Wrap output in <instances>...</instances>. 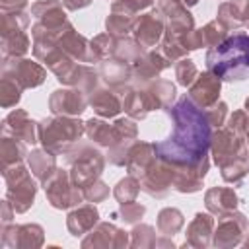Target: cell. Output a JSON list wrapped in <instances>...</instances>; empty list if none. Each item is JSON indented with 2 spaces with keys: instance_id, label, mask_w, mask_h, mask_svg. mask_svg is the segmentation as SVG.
<instances>
[{
  "instance_id": "f546056e",
  "label": "cell",
  "mask_w": 249,
  "mask_h": 249,
  "mask_svg": "<svg viewBox=\"0 0 249 249\" xmlns=\"http://www.w3.org/2000/svg\"><path fill=\"white\" fill-rule=\"evenodd\" d=\"M19 86L10 80V78H2V107H12L19 101Z\"/></svg>"
},
{
  "instance_id": "ab89813d",
  "label": "cell",
  "mask_w": 249,
  "mask_h": 249,
  "mask_svg": "<svg viewBox=\"0 0 249 249\" xmlns=\"http://www.w3.org/2000/svg\"><path fill=\"white\" fill-rule=\"evenodd\" d=\"M243 16H245L243 19H247V21H249V4H247V8H245V12H243Z\"/></svg>"
},
{
  "instance_id": "d6a6232c",
  "label": "cell",
  "mask_w": 249,
  "mask_h": 249,
  "mask_svg": "<svg viewBox=\"0 0 249 249\" xmlns=\"http://www.w3.org/2000/svg\"><path fill=\"white\" fill-rule=\"evenodd\" d=\"M224 115H226V103H214V105H210V109H206V117H208V121H210V124H214V126H220L222 123H224Z\"/></svg>"
},
{
  "instance_id": "4316f807",
  "label": "cell",
  "mask_w": 249,
  "mask_h": 249,
  "mask_svg": "<svg viewBox=\"0 0 249 249\" xmlns=\"http://www.w3.org/2000/svg\"><path fill=\"white\" fill-rule=\"evenodd\" d=\"M150 91H152V95L158 99V103L161 105V107H169L171 105V101H173V97H175V86L171 84V82H167V80H158L152 88H150Z\"/></svg>"
},
{
  "instance_id": "603a6c76",
  "label": "cell",
  "mask_w": 249,
  "mask_h": 249,
  "mask_svg": "<svg viewBox=\"0 0 249 249\" xmlns=\"http://www.w3.org/2000/svg\"><path fill=\"white\" fill-rule=\"evenodd\" d=\"M23 156H25V146L19 144L18 138H10V136L2 138V161H4V167L21 163Z\"/></svg>"
},
{
  "instance_id": "e575fe53",
  "label": "cell",
  "mask_w": 249,
  "mask_h": 249,
  "mask_svg": "<svg viewBox=\"0 0 249 249\" xmlns=\"http://www.w3.org/2000/svg\"><path fill=\"white\" fill-rule=\"evenodd\" d=\"M91 189H88L86 187V191H84V196L88 198V200H101V198H105L107 196V193H109V189L103 185V183H97V185H89Z\"/></svg>"
},
{
  "instance_id": "8992f818",
  "label": "cell",
  "mask_w": 249,
  "mask_h": 249,
  "mask_svg": "<svg viewBox=\"0 0 249 249\" xmlns=\"http://www.w3.org/2000/svg\"><path fill=\"white\" fill-rule=\"evenodd\" d=\"M210 144H212V152H214V161L220 167L249 156V150H247L245 142L241 140V134H235L230 128L216 130Z\"/></svg>"
},
{
  "instance_id": "44dd1931",
  "label": "cell",
  "mask_w": 249,
  "mask_h": 249,
  "mask_svg": "<svg viewBox=\"0 0 249 249\" xmlns=\"http://www.w3.org/2000/svg\"><path fill=\"white\" fill-rule=\"evenodd\" d=\"M86 132L91 140H95L97 144H101L105 148H111L113 142H115V128L109 126L103 121H95V119L88 121L86 123Z\"/></svg>"
},
{
  "instance_id": "83f0119b",
  "label": "cell",
  "mask_w": 249,
  "mask_h": 249,
  "mask_svg": "<svg viewBox=\"0 0 249 249\" xmlns=\"http://www.w3.org/2000/svg\"><path fill=\"white\" fill-rule=\"evenodd\" d=\"M138 185H140V183H136L132 177H126V179H123V181L115 187V196L121 200V204L134 202V198H136V195H138V191H140Z\"/></svg>"
},
{
  "instance_id": "52a82bcc",
  "label": "cell",
  "mask_w": 249,
  "mask_h": 249,
  "mask_svg": "<svg viewBox=\"0 0 249 249\" xmlns=\"http://www.w3.org/2000/svg\"><path fill=\"white\" fill-rule=\"evenodd\" d=\"M45 191L54 208H68L78 202H82V193L78 187L68 183V173L64 169H56L47 181H45Z\"/></svg>"
},
{
  "instance_id": "d590c367",
  "label": "cell",
  "mask_w": 249,
  "mask_h": 249,
  "mask_svg": "<svg viewBox=\"0 0 249 249\" xmlns=\"http://www.w3.org/2000/svg\"><path fill=\"white\" fill-rule=\"evenodd\" d=\"M91 0H62V4L68 8V10H80L84 6H88Z\"/></svg>"
},
{
  "instance_id": "9a60e30c",
  "label": "cell",
  "mask_w": 249,
  "mask_h": 249,
  "mask_svg": "<svg viewBox=\"0 0 249 249\" xmlns=\"http://www.w3.org/2000/svg\"><path fill=\"white\" fill-rule=\"evenodd\" d=\"M220 224H218V230H216V239L214 243L220 245L224 237L226 239V245H235L239 241V235L241 231L247 228V220L243 214H224L220 216Z\"/></svg>"
},
{
  "instance_id": "ba28073f",
  "label": "cell",
  "mask_w": 249,
  "mask_h": 249,
  "mask_svg": "<svg viewBox=\"0 0 249 249\" xmlns=\"http://www.w3.org/2000/svg\"><path fill=\"white\" fill-rule=\"evenodd\" d=\"M2 74H4V78L14 80L19 88H35V86L43 84L47 72L37 62H31V60H16V58L8 60V58H4Z\"/></svg>"
},
{
  "instance_id": "d4e9b609",
  "label": "cell",
  "mask_w": 249,
  "mask_h": 249,
  "mask_svg": "<svg viewBox=\"0 0 249 249\" xmlns=\"http://www.w3.org/2000/svg\"><path fill=\"white\" fill-rule=\"evenodd\" d=\"M183 226V216L179 210L175 208H165L160 212V218H158V228L163 231V233H175L179 228Z\"/></svg>"
},
{
  "instance_id": "484cf974",
  "label": "cell",
  "mask_w": 249,
  "mask_h": 249,
  "mask_svg": "<svg viewBox=\"0 0 249 249\" xmlns=\"http://www.w3.org/2000/svg\"><path fill=\"white\" fill-rule=\"evenodd\" d=\"M200 31V41L204 47H216L218 43H222L226 39V27L216 19V21H210L204 29H198Z\"/></svg>"
},
{
  "instance_id": "8d00e7d4",
  "label": "cell",
  "mask_w": 249,
  "mask_h": 249,
  "mask_svg": "<svg viewBox=\"0 0 249 249\" xmlns=\"http://www.w3.org/2000/svg\"><path fill=\"white\" fill-rule=\"evenodd\" d=\"M25 6V0H2V10H19Z\"/></svg>"
},
{
  "instance_id": "f1b7e54d",
  "label": "cell",
  "mask_w": 249,
  "mask_h": 249,
  "mask_svg": "<svg viewBox=\"0 0 249 249\" xmlns=\"http://www.w3.org/2000/svg\"><path fill=\"white\" fill-rule=\"evenodd\" d=\"M175 74H177V80H179V84H183V86H193V82L198 78V72H196V66L189 60V58H185V60H181L179 64H177V68H175Z\"/></svg>"
},
{
  "instance_id": "2e32d148",
  "label": "cell",
  "mask_w": 249,
  "mask_h": 249,
  "mask_svg": "<svg viewBox=\"0 0 249 249\" xmlns=\"http://www.w3.org/2000/svg\"><path fill=\"white\" fill-rule=\"evenodd\" d=\"M158 99L152 95V91H130L124 101H123V109L134 117V119H144L154 107H158Z\"/></svg>"
},
{
  "instance_id": "9c48e42d",
  "label": "cell",
  "mask_w": 249,
  "mask_h": 249,
  "mask_svg": "<svg viewBox=\"0 0 249 249\" xmlns=\"http://www.w3.org/2000/svg\"><path fill=\"white\" fill-rule=\"evenodd\" d=\"M101 169H103L101 154L95 150H84V156H80L78 161H74V165H72L70 179L76 187L86 189V185H89L91 181H95L99 177Z\"/></svg>"
},
{
  "instance_id": "7a4b0ae2",
  "label": "cell",
  "mask_w": 249,
  "mask_h": 249,
  "mask_svg": "<svg viewBox=\"0 0 249 249\" xmlns=\"http://www.w3.org/2000/svg\"><path fill=\"white\" fill-rule=\"evenodd\" d=\"M206 68L218 80L239 82L249 76V33L228 35L206 53Z\"/></svg>"
},
{
  "instance_id": "277c9868",
  "label": "cell",
  "mask_w": 249,
  "mask_h": 249,
  "mask_svg": "<svg viewBox=\"0 0 249 249\" xmlns=\"http://www.w3.org/2000/svg\"><path fill=\"white\" fill-rule=\"evenodd\" d=\"M29 23V18L19 12L14 10L12 14L4 12L2 16V53L4 58L8 56H21L27 53L29 49V39L25 35V27Z\"/></svg>"
},
{
  "instance_id": "5b68a950",
  "label": "cell",
  "mask_w": 249,
  "mask_h": 249,
  "mask_svg": "<svg viewBox=\"0 0 249 249\" xmlns=\"http://www.w3.org/2000/svg\"><path fill=\"white\" fill-rule=\"evenodd\" d=\"M4 179L8 183V198L12 200L14 210L25 212L35 198V191H37L35 181L21 163L4 167Z\"/></svg>"
},
{
  "instance_id": "1f68e13d",
  "label": "cell",
  "mask_w": 249,
  "mask_h": 249,
  "mask_svg": "<svg viewBox=\"0 0 249 249\" xmlns=\"http://www.w3.org/2000/svg\"><path fill=\"white\" fill-rule=\"evenodd\" d=\"M247 126H249V119H247V115H245L243 111L233 113L231 119H230V124H228V128L233 130L235 134H243V132H247Z\"/></svg>"
},
{
  "instance_id": "74e56055",
  "label": "cell",
  "mask_w": 249,
  "mask_h": 249,
  "mask_svg": "<svg viewBox=\"0 0 249 249\" xmlns=\"http://www.w3.org/2000/svg\"><path fill=\"white\" fill-rule=\"evenodd\" d=\"M2 208H4V224H6V222H10V210H8V200H4Z\"/></svg>"
},
{
  "instance_id": "5bb4252c",
  "label": "cell",
  "mask_w": 249,
  "mask_h": 249,
  "mask_svg": "<svg viewBox=\"0 0 249 249\" xmlns=\"http://www.w3.org/2000/svg\"><path fill=\"white\" fill-rule=\"evenodd\" d=\"M54 115H80L86 109V99L78 89H56L49 99Z\"/></svg>"
},
{
  "instance_id": "60d3db41",
  "label": "cell",
  "mask_w": 249,
  "mask_h": 249,
  "mask_svg": "<svg viewBox=\"0 0 249 249\" xmlns=\"http://www.w3.org/2000/svg\"><path fill=\"white\" fill-rule=\"evenodd\" d=\"M245 109H247V111H249V99H247V101H245Z\"/></svg>"
},
{
  "instance_id": "836d02e7",
  "label": "cell",
  "mask_w": 249,
  "mask_h": 249,
  "mask_svg": "<svg viewBox=\"0 0 249 249\" xmlns=\"http://www.w3.org/2000/svg\"><path fill=\"white\" fill-rule=\"evenodd\" d=\"M121 212H123V220L124 222H136L144 214V206L134 204V202H126V204H123Z\"/></svg>"
},
{
  "instance_id": "30bf717a",
  "label": "cell",
  "mask_w": 249,
  "mask_h": 249,
  "mask_svg": "<svg viewBox=\"0 0 249 249\" xmlns=\"http://www.w3.org/2000/svg\"><path fill=\"white\" fill-rule=\"evenodd\" d=\"M4 136H12L18 138L25 144H35L39 140V126L27 117L25 111L18 109L12 111L6 119H4V126H2Z\"/></svg>"
},
{
  "instance_id": "7c38bea8",
  "label": "cell",
  "mask_w": 249,
  "mask_h": 249,
  "mask_svg": "<svg viewBox=\"0 0 249 249\" xmlns=\"http://www.w3.org/2000/svg\"><path fill=\"white\" fill-rule=\"evenodd\" d=\"M158 12L167 19L169 23L167 33L171 35L181 37L183 33H187V29L193 27V16L187 12V8L179 0H160Z\"/></svg>"
},
{
  "instance_id": "7402d4cb",
  "label": "cell",
  "mask_w": 249,
  "mask_h": 249,
  "mask_svg": "<svg viewBox=\"0 0 249 249\" xmlns=\"http://www.w3.org/2000/svg\"><path fill=\"white\" fill-rule=\"evenodd\" d=\"M101 76L107 84L111 86H121L123 82H126L130 76H132V70L128 64L121 62V60H111V62H105L103 68H101Z\"/></svg>"
},
{
  "instance_id": "4dcf8cb0",
  "label": "cell",
  "mask_w": 249,
  "mask_h": 249,
  "mask_svg": "<svg viewBox=\"0 0 249 249\" xmlns=\"http://www.w3.org/2000/svg\"><path fill=\"white\" fill-rule=\"evenodd\" d=\"M150 4H152V0H121V2H115L113 4V12L132 18L134 12H138L142 8H148Z\"/></svg>"
},
{
  "instance_id": "ffe728a7",
  "label": "cell",
  "mask_w": 249,
  "mask_h": 249,
  "mask_svg": "<svg viewBox=\"0 0 249 249\" xmlns=\"http://www.w3.org/2000/svg\"><path fill=\"white\" fill-rule=\"evenodd\" d=\"M89 103L95 109V113H99L101 117H113L121 111V103H119L117 95H113V91H107V89L95 91L91 95Z\"/></svg>"
},
{
  "instance_id": "8fae6325",
  "label": "cell",
  "mask_w": 249,
  "mask_h": 249,
  "mask_svg": "<svg viewBox=\"0 0 249 249\" xmlns=\"http://www.w3.org/2000/svg\"><path fill=\"white\" fill-rule=\"evenodd\" d=\"M132 31H134V37H136V43L140 47H154L161 33H163V18L158 10L150 12V14H144L140 16L134 25H132Z\"/></svg>"
},
{
  "instance_id": "cb8c5ba5",
  "label": "cell",
  "mask_w": 249,
  "mask_h": 249,
  "mask_svg": "<svg viewBox=\"0 0 249 249\" xmlns=\"http://www.w3.org/2000/svg\"><path fill=\"white\" fill-rule=\"evenodd\" d=\"M218 21L230 31L233 27H239L241 21H243V12L237 8V4H231V2H226L220 6V12H218Z\"/></svg>"
},
{
  "instance_id": "3957f363",
  "label": "cell",
  "mask_w": 249,
  "mask_h": 249,
  "mask_svg": "<svg viewBox=\"0 0 249 249\" xmlns=\"http://www.w3.org/2000/svg\"><path fill=\"white\" fill-rule=\"evenodd\" d=\"M84 132V124L76 119L58 117L49 119L39 124V140L45 144V150L53 154L66 152L68 146H72Z\"/></svg>"
},
{
  "instance_id": "6da1fadb",
  "label": "cell",
  "mask_w": 249,
  "mask_h": 249,
  "mask_svg": "<svg viewBox=\"0 0 249 249\" xmlns=\"http://www.w3.org/2000/svg\"><path fill=\"white\" fill-rule=\"evenodd\" d=\"M173 121V132L156 144V154L171 167H195L206 160L212 142L210 121L189 95H183L175 107L165 109Z\"/></svg>"
},
{
  "instance_id": "4fadbf2b",
  "label": "cell",
  "mask_w": 249,
  "mask_h": 249,
  "mask_svg": "<svg viewBox=\"0 0 249 249\" xmlns=\"http://www.w3.org/2000/svg\"><path fill=\"white\" fill-rule=\"evenodd\" d=\"M218 95H220V80L212 72H206V74L198 76L193 82L191 91H189V97L193 101H196L202 109L214 105L218 101Z\"/></svg>"
},
{
  "instance_id": "d6986e66",
  "label": "cell",
  "mask_w": 249,
  "mask_h": 249,
  "mask_svg": "<svg viewBox=\"0 0 249 249\" xmlns=\"http://www.w3.org/2000/svg\"><path fill=\"white\" fill-rule=\"evenodd\" d=\"M27 160H29V167H31L33 175L37 179H41L43 183L56 171V167H54V156L49 150H33L27 156Z\"/></svg>"
},
{
  "instance_id": "ac0fdd59",
  "label": "cell",
  "mask_w": 249,
  "mask_h": 249,
  "mask_svg": "<svg viewBox=\"0 0 249 249\" xmlns=\"http://www.w3.org/2000/svg\"><path fill=\"white\" fill-rule=\"evenodd\" d=\"M97 218L99 214L95 206H82L68 214V230L72 231V235H82L95 226Z\"/></svg>"
},
{
  "instance_id": "f35d334b",
  "label": "cell",
  "mask_w": 249,
  "mask_h": 249,
  "mask_svg": "<svg viewBox=\"0 0 249 249\" xmlns=\"http://www.w3.org/2000/svg\"><path fill=\"white\" fill-rule=\"evenodd\" d=\"M183 2H185V4H187V6H195V4H196V2H198V0H183Z\"/></svg>"
},
{
  "instance_id": "e0dca14e",
  "label": "cell",
  "mask_w": 249,
  "mask_h": 249,
  "mask_svg": "<svg viewBox=\"0 0 249 249\" xmlns=\"http://www.w3.org/2000/svg\"><path fill=\"white\" fill-rule=\"evenodd\" d=\"M206 206L210 212L224 216L235 210L237 206V196L231 189H210L206 193Z\"/></svg>"
}]
</instances>
